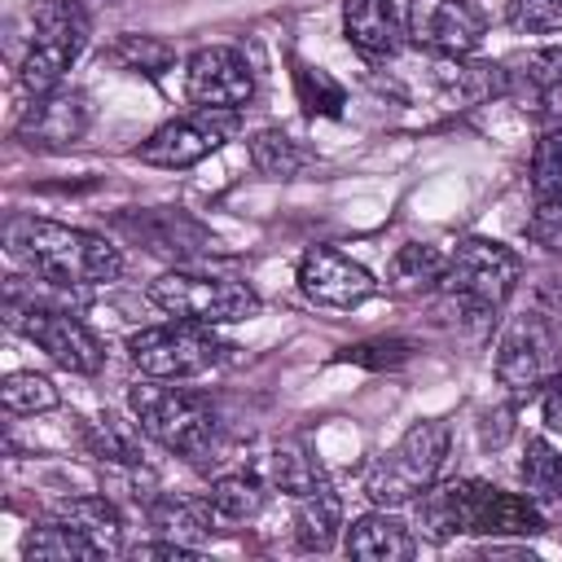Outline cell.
<instances>
[{
  "label": "cell",
  "instance_id": "obj_30",
  "mask_svg": "<svg viewBox=\"0 0 562 562\" xmlns=\"http://www.w3.org/2000/svg\"><path fill=\"white\" fill-rule=\"evenodd\" d=\"M206 505L220 522H250L263 509V483L255 474H224L206 487Z\"/></svg>",
  "mask_w": 562,
  "mask_h": 562
},
{
  "label": "cell",
  "instance_id": "obj_18",
  "mask_svg": "<svg viewBox=\"0 0 562 562\" xmlns=\"http://www.w3.org/2000/svg\"><path fill=\"white\" fill-rule=\"evenodd\" d=\"M342 549H347V558H360V562H404V558H413V536L395 514L373 509L347 527Z\"/></svg>",
  "mask_w": 562,
  "mask_h": 562
},
{
  "label": "cell",
  "instance_id": "obj_25",
  "mask_svg": "<svg viewBox=\"0 0 562 562\" xmlns=\"http://www.w3.org/2000/svg\"><path fill=\"white\" fill-rule=\"evenodd\" d=\"M22 558L26 562H92V558H101V549L83 531H75L70 522L48 518V522H40V527L26 531Z\"/></svg>",
  "mask_w": 562,
  "mask_h": 562
},
{
  "label": "cell",
  "instance_id": "obj_34",
  "mask_svg": "<svg viewBox=\"0 0 562 562\" xmlns=\"http://www.w3.org/2000/svg\"><path fill=\"white\" fill-rule=\"evenodd\" d=\"M408 356H413L408 338H364V342L342 347L334 360H347V364H360V369H400Z\"/></svg>",
  "mask_w": 562,
  "mask_h": 562
},
{
  "label": "cell",
  "instance_id": "obj_22",
  "mask_svg": "<svg viewBox=\"0 0 562 562\" xmlns=\"http://www.w3.org/2000/svg\"><path fill=\"white\" fill-rule=\"evenodd\" d=\"M53 518H61L75 531H83L101 549V558L119 553V544H123V514L105 496H66V501L53 505Z\"/></svg>",
  "mask_w": 562,
  "mask_h": 562
},
{
  "label": "cell",
  "instance_id": "obj_3",
  "mask_svg": "<svg viewBox=\"0 0 562 562\" xmlns=\"http://www.w3.org/2000/svg\"><path fill=\"white\" fill-rule=\"evenodd\" d=\"M518 277H522L518 250H509L505 241H492V237H465L448 255L439 294H443L448 312H457V321L487 325L509 303Z\"/></svg>",
  "mask_w": 562,
  "mask_h": 562
},
{
  "label": "cell",
  "instance_id": "obj_19",
  "mask_svg": "<svg viewBox=\"0 0 562 562\" xmlns=\"http://www.w3.org/2000/svg\"><path fill=\"white\" fill-rule=\"evenodd\" d=\"M558 88H562V44H549V48H536V53L505 61V97L518 101L522 110L527 105L536 110Z\"/></svg>",
  "mask_w": 562,
  "mask_h": 562
},
{
  "label": "cell",
  "instance_id": "obj_37",
  "mask_svg": "<svg viewBox=\"0 0 562 562\" xmlns=\"http://www.w3.org/2000/svg\"><path fill=\"white\" fill-rule=\"evenodd\" d=\"M540 408H544V422H549V430H558V435H562V369H558V373L544 382Z\"/></svg>",
  "mask_w": 562,
  "mask_h": 562
},
{
  "label": "cell",
  "instance_id": "obj_28",
  "mask_svg": "<svg viewBox=\"0 0 562 562\" xmlns=\"http://www.w3.org/2000/svg\"><path fill=\"white\" fill-rule=\"evenodd\" d=\"M518 479H522L531 501H562V448H553L540 435L527 439L522 461H518Z\"/></svg>",
  "mask_w": 562,
  "mask_h": 562
},
{
  "label": "cell",
  "instance_id": "obj_6",
  "mask_svg": "<svg viewBox=\"0 0 562 562\" xmlns=\"http://www.w3.org/2000/svg\"><path fill=\"white\" fill-rule=\"evenodd\" d=\"M4 321L26 338L35 342L53 364L70 369V373H97L105 364V347L101 338L66 307L48 303V299H22V290L9 281V299H4Z\"/></svg>",
  "mask_w": 562,
  "mask_h": 562
},
{
  "label": "cell",
  "instance_id": "obj_11",
  "mask_svg": "<svg viewBox=\"0 0 562 562\" xmlns=\"http://www.w3.org/2000/svg\"><path fill=\"white\" fill-rule=\"evenodd\" d=\"M237 132V110H193L184 119H171L162 123L158 132H149L140 145H136V158L149 162V167H167V171H180V167H193L202 158H211L228 136Z\"/></svg>",
  "mask_w": 562,
  "mask_h": 562
},
{
  "label": "cell",
  "instance_id": "obj_12",
  "mask_svg": "<svg viewBox=\"0 0 562 562\" xmlns=\"http://www.w3.org/2000/svg\"><path fill=\"white\" fill-rule=\"evenodd\" d=\"M487 22L470 0H404V35L439 57H465L479 48Z\"/></svg>",
  "mask_w": 562,
  "mask_h": 562
},
{
  "label": "cell",
  "instance_id": "obj_31",
  "mask_svg": "<svg viewBox=\"0 0 562 562\" xmlns=\"http://www.w3.org/2000/svg\"><path fill=\"white\" fill-rule=\"evenodd\" d=\"M57 386L44 378V373H31V369H22V373H9L4 382H0V404L13 413V417H35V413H48V408H57Z\"/></svg>",
  "mask_w": 562,
  "mask_h": 562
},
{
  "label": "cell",
  "instance_id": "obj_21",
  "mask_svg": "<svg viewBox=\"0 0 562 562\" xmlns=\"http://www.w3.org/2000/svg\"><path fill=\"white\" fill-rule=\"evenodd\" d=\"M250 162L268 180H303V176H312L321 167L316 149H307L303 140H294V136H285L277 127H263V132L250 136Z\"/></svg>",
  "mask_w": 562,
  "mask_h": 562
},
{
  "label": "cell",
  "instance_id": "obj_17",
  "mask_svg": "<svg viewBox=\"0 0 562 562\" xmlns=\"http://www.w3.org/2000/svg\"><path fill=\"white\" fill-rule=\"evenodd\" d=\"M342 35L364 61L391 57L404 35L400 0H342Z\"/></svg>",
  "mask_w": 562,
  "mask_h": 562
},
{
  "label": "cell",
  "instance_id": "obj_24",
  "mask_svg": "<svg viewBox=\"0 0 562 562\" xmlns=\"http://www.w3.org/2000/svg\"><path fill=\"white\" fill-rule=\"evenodd\" d=\"M338 527H342V501L329 487H316V492L299 496V509H294V540H299V549L325 553L338 540Z\"/></svg>",
  "mask_w": 562,
  "mask_h": 562
},
{
  "label": "cell",
  "instance_id": "obj_26",
  "mask_svg": "<svg viewBox=\"0 0 562 562\" xmlns=\"http://www.w3.org/2000/svg\"><path fill=\"white\" fill-rule=\"evenodd\" d=\"M268 479H272V487L290 492V496H307V492L325 487V470L303 439H281L268 452Z\"/></svg>",
  "mask_w": 562,
  "mask_h": 562
},
{
  "label": "cell",
  "instance_id": "obj_5",
  "mask_svg": "<svg viewBox=\"0 0 562 562\" xmlns=\"http://www.w3.org/2000/svg\"><path fill=\"white\" fill-rule=\"evenodd\" d=\"M448 443H452V430L448 422L439 417H426V422H413L364 474V492L373 505L382 509H395V505H408L417 501L443 470V457H448Z\"/></svg>",
  "mask_w": 562,
  "mask_h": 562
},
{
  "label": "cell",
  "instance_id": "obj_13",
  "mask_svg": "<svg viewBox=\"0 0 562 562\" xmlns=\"http://www.w3.org/2000/svg\"><path fill=\"white\" fill-rule=\"evenodd\" d=\"M184 92L202 110H241L255 97V75H250V66H246V57L237 48L211 44V48H198L189 57Z\"/></svg>",
  "mask_w": 562,
  "mask_h": 562
},
{
  "label": "cell",
  "instance_id": "obj_32",
  "mask_svg": "<svg viewBox=\"0 0 562 562\" xmlns=\"http://www.w3.org/2000/svg\"><path fill=\"white\" fill-rule=\"evenodd\" d=\"M110 61H119V66L132 70V75L158 79V75L176 61V53H171L162 40H154V35H119V40L110 44Z\"/></svg>",
  "mask_w": 562,
  "mask_h": 562
},
{
  "label": "cell",
  "instance_id": "obj_35",
  "mask_svg": "<svg viewBox=\"0 0 562 562\" xmlns=\"http://www.w3.org/2000/svg\"><path fill=\"white\" fill-rule=\"evenodd\" d=\"M505 18L522 35H558L562 31V0H509Z\"/></svg>",
  "mask_w": 562,
  "mask_h": 562
},
{
  "label": "cell",
  "instance_id": "obj_33",
  "mask_svg": "<svg viewBox=\"0 0 562 562\" xmlns=\"http://www.w3.org/2000/svg\"><path fill=\"white\" fill-rule=\"evenodd\" d=\"M562 198V127H549L531 149V202Z\"/></svg>",
  "mask_w": 562,
  "mask_h": 562
},
{
  "label": "cell",
  "instance_id": "obj_1",
  "mask_svg": "<svg viewBox=\"0 0 562 562\" xmlns=\"http://www.w3.org/2000/svg\"><path fill=\"white\" fill-rule=\"evenodd\" d=\"M4 250L44 285L53 290H79V285H101L123 272V255L114 241L57 224V220H35V215H9L4 224Z\"/></svg>",
  "mask_w": 562,
  "mask_h": 562
},
{
  "label": "cell",
  "instance_id": "obj_20",
  "mask_svg": "<svg viewBox=\"0 0 562 562\" xmlns=\"http://www.w3.org/2000/svg\"><path fill=\"white\" fill-rule=\"evenodd\" d=\"M145 518H149V527H154L158 536L180 540V544H198V540H206V536L220 531V527H215L220 518H215V509H211L206 501H189V496H176V492L154 496V501L145 505Z\"/></svg>",
  "mask_w": 562,
  "mask_h": 562
},
{
  "label": "cell",
  "instance_id": "obj_2",
  "mask_svg": "<svg viewBox=\"0 0 562 562\" xmlns=\"http://www.w3.org/2000/svg\"><path fill=\"white\" fill-rule=\"evenodd\" d=\"M417 522L435 536H540L544 514L536 509L531 496H514L496 483L483 479H452V483H430L417 496Z\"/></svg>",
  "mask_w": 562,
  "mask_h": 562
},
{
  "label": "cell",
  "instance_id": "obj_23",
  "mask_svg": "<svg viewBox=\"0 0 562 562\" xmlns=\"http://www.w3.org/2000/svg\"><path fill=\"white\" fill-rule=\"evenodd\" d=\"M443 268H448V255L439 246H426V241H408L391 255V268H386V285L400 290V294H430L439 290L443 281Z\"/></svg>",
  "mask_w": 562,
  "mask_h": 562
},
{
  "label": "cell",
  "instance_id": "obj_15",
  "mask_svg": "<svg viewBox=\"0 0 562 562\" xmlns=\"http://www.w3.org/2000/svg\"><path fill=\"white\" fill-rule=\"evenodd\" d=\"M119 228H123L132 241H140L149 255H158V259H176V263L198 259L202 250L215 246V237H211L189 211H180V206L123 211V215H119Z\"/></svg>",
  "mask_w": 562,
  "mask_h": 562
},
{
  "label": "cell",
  "instance_id": "obj_10",
  "mask_svg": "<svg viewBox=\"0 0 562 562\" xmlns=\"http://www.w3.org/2000/svg\"><path fill=\"white\" fill-rule=\"evenodd\" d=\"M562 369V338L549 316L522 312L505 325L501 347H496V382L509 386L514 395L544 391V382Z\"/></svg>",
  "mask_w": 562,
  "mask_h": 562
},
{
  "label": "cell",
  "instance_id": "obj_9",
  "mask_svg": "<svg viewBox=\"0 0 562 562\" xmlns=\"http://www.w3.org/2000/svg\"><path fill=\"white\" fill-rule=\"evenodd\" d=\"M149 299L176 316L198 325H233L259 312V294L237 277H211V272H162L149 281Z\"/></svg>",
  "mask_w": 562,
  "mask_h": 562
},
{
  "label": "cell",
  "instance_id": "obj_8",
  "mask_svg": "<svg viewBox=\"0 0 562 562\" xmlns=\"http://www.w3.org/2000/svg\"><path fill=\"white\" fill-rule=\"evenodd\" d=\"M88 44V13L79 0H40L31 9V48L22 57L18 83L40 97L61 88V75Z\"/></svg>",
  "mask_w": 562,
  "mask_h": 562
},
{
  "label": "cell",
  "instance_id": "obj_14",
  "mask_svg": "<svg viewBox=\"0 0 562 562\" xmlns=\"http://www.w3.org/2000/svg\"><path fill=\"white\" fill-rule=\"evenodd\" d=\"M299 290L321 307H360L378 294V281L369 268L347 259L334 246H307L299 259Z\"/></svg>",
  "mask_w": 562,
  "mask_h": 562
},
{
  "label": "cell",
  "instance_id": "obj_4",
  "mask_svg": "<svg viewBox=\"0 0 562 562\" xmlns=\"http://www.w3.org/2000/svg\"><path fill=\"white\" fill-rule=\"evenodd\" d=\"M132 413H136V426L162 443L167 452H180V457H206L215 448V430H220V413H215V400L206 391H193V386H167L162 378H149L145 386L136 382L132 386Z\"/></svg>",
  "mask_w": 562,
  "mask_h": 562
},
{
  "label": "cell",
  "instance_id": "obj_7",
  "mask_svg": "<svg viewBox=\"0 0 562 562\" xmlns=\"http://www.w3.org/2000/svg\"><path fill=\"white\" fill-rule=\"evenodd\" d=\"M228 342L215 334V325H198V321H167V325H149L136 329L127 338V356L145 378H162V382H180V378H198L211 373L228 360Z\"/></svg>",
  "mask_w": 562,
  "mask_h": 562
},
{
  "label": "cell",
  "instance_id": "obj_36",
  "mask_svg": "<svg viewBox=\"0 0 562 562\" xmlns=\"http://www.w3.org/2000/svg\"><path fill=\"white\" fill-rule=\"evenodd\" d=\"M527 237L544 250H562V198H544V202H531V215H527Z\"/></svg>",
  "mask_w": 562,
  "mask_h": 562
},
{
  "label": "cell",
  "instance_id": "obj_29",
  "mask_svg": "<svg viewBox=\"0 0 562 562\" xmlns=\"http://www.w3.org/2000/svg\"><path fill=\"white\" fill-rule=\"evenodd\" d=\"M294 97H299L303 114H312V119L316 114L321 119H342V110H347V88L312 61H294Z\"/></svg>",
  "mask_w": 562,
  "mask_h": 562
},
{
  "label": "cell",
  "instance_id": "obj_27",
  "mask_svg": "<svg viewBox=\"0 0 562 562\" xmlns=\"http://www.w3.org/2000/svg\"><path fill=\"white\" fill-rule=\"evenodd\" d=\"M83 448L97 457V461H114V465H136L140 461V426L114 417V413H101L97 422L83 426Z\"/></svg>",
  "mask_w": 562,
  "mask_h": 562
},
{
  "label": "cell",
  "instance_id": "obj_16",
  "mask_svg": "<svg viewBox=\"0 0 562 562\" xmlns=\"http://www.w3.org/2000/svg\"><path fill=\"white\" fill-rule=\"evenodd\" d=\"M88 132V101L75 88H53L31 97V105L18 119V140L31 149H66L79 145Z\"/></svg>",
  "mask_w": 562,
  "mask_h": 562
},
{
  "label": "cell",
  "instance_id": "obj_38",
  "mask_svg": "<svg viewBox=\"0 0 562 562\" xmlns=\"http://www.w3.org/2000/svg\"><path fill=\"white\" fill-rule=\"evenodd\" d=\"M136 558H198V544H180V540H158V544H136Z\"/></svg>",
  "mask_w": 562,
  "mask_h": 562
}]
</instances>
